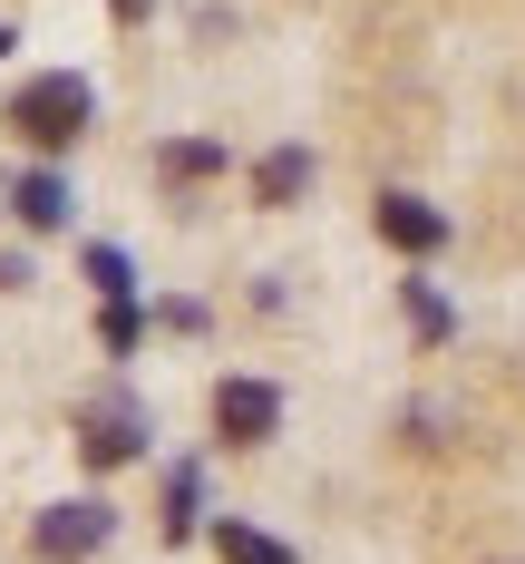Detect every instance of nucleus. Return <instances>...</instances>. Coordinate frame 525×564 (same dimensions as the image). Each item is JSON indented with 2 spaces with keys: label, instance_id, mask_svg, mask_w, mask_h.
<instances>
[{
  "label": "nucleus",
  "instance_id": "8",
  "mask_svg": "<svg viewBox=\"0 0 525 564\" xmlns=\"http://www.w3.org/2000/svg\"><path fill=\"white\" fill-rule=\"evenodd\" d=\"M215 545H225V564H292V545H273V535H263V525H243V516L215 525Z\"/></svg>",
  "mask_w": 525,
  "mask_h": 564
},
{
  "label": "nucleus",
  "instance_id": "3",
  "mask_svg": "<svg viewBox=\"0 0 525 564\" xmlns=\"http://www.w3.org/2000/svg\"><path fill=\"white\" fill-rule=\"evenodd\" d=\"M273 429H283V390L273 380H225L215 390V438L225 448H263Z\"/></svg>",
  "mask_w": 525,
  "mask_h": 564
},
{
  "label": "nucleus",
  "instance_id": "10",
  "mask_svg": "<svg viewBox=\"0 0 525 564\" xmlns=\"http://www.w3.org/2000/svg\"><path fill=\"white\" fill-rule=\"evenodd\" d=\"M156 166H166L175 185H195V175H215V166H225V147H205V137H185V147H166Z\"/></svg>",
  "mask_w": 525,
  "mask_h": 564
},
{
  "label": "nucleus",
  "instance_id": "1",
  "mask_svg": "<svg viewBox=\"0 0 525 564\" xmlns=\"http://www.w3.org/2000/svg\"><path fill=\"white\" fill-rule=\"evenodd\" d=\"M10 127H20L30 147H68V137L88 127V78H68V68H58V78H30V88L10 98Z\"/></svg>",
  "mask_w": 525,
  "mask_h": 564
},
{
  "label": "nucleus",
  "instance_id": "2",
  "mask_svg": "<svg viewBox=\"0 0 525 564\" xmlns=\"http://www.w3.org/2000/svg\"><path fill=\"white\" fill-rule=\"evenodd\" d=\"M78 448H88V467H127V457L146 448V409H136L127 390L88 399V409H78Z\"/></svg>",
  "mask_w": 525,
  "mask_h": 564
},
{
  "label": "nucleus",
  "instance_id": "15",
  "mask_svg": "<svg viewBox=\"0 0 525 564\" xmlns=\"http://www.w3.org/2000/svg\"><path fill=\"white\" fill-rule=\"evenodd\" d=\"M0 50H10V30H0Z\"/></svg>",
  "mask_w": 525,
  "mask_h": 564
},
{
  "label": "nucleus",
  "instance_id": "4",
  "mask_svg": "<svg viewBox=\"0 0 525 564\" xmlns=\"http://www.w3.org/2000/svg\"><path fill=\"white\" fill-rule=\"evenodd\" d=\"M30 545H40L50 564H78V555H98V545H108V507H98V497H78V507H50L40 525H30Z\"/></svg>",
  "mask_w": 525,
  "mask_h": 564
},
{
  "label": "nucleus",
  "instance_id": "13",
  "mask_svg": "<svg viewBox=\"0 0 525 564\" xmlns=\"http://www.w3.org/2000/svg\"><path fill=\"white\" fill-rule=\"evenodd\" d=\"M88 282H98V292H136V273H127V253H117V243L88 253Z\"/></svg>",
  "mask_w": 525,
  "mask_h": 564
},
{
  "label": "nucleus",
  "instance_id": "5",
  "mask_svg": "<svg viewBox=\"0 0 525 564\" xmlns=\"http://www.w3.org/2000/svg\"><path fill=\"white\" fill-rule=\"evenodd\" d=\"M380 234H390L400 253H438V243H448V215H438L428 195H380Z\"/></svg>",
  "mask_w": 525,
  "mask_h": 564
},
{
  "label": "nucleus",
  "instance_id": "6",
  "mask_svg": "<svg viewBox=\"0 0 525 564\" xmlns=\"http://www.w3.org/2000/svg\"><path fill=\"white\" fill-rule=\"evenodd\" d=\"M10 215H20V225H40V234L68 225V185H58L50 166H40V175H20V185H10Z\"/></svg>",
  "mask_w": 525,
  "mask_h": 564
},
{
  "label": "nucleus",
  "instance_id": "7",
  "mask_svg": "<svg viewBox=\"0 0 525 564\" xmlns=\"http://www.w3.org/2000/svg\"><path fill=\"white\" fill-rule=\"evenodd\" d=\"M302 185H311V156H302V147H273V156L253 166V205H292Z\"/></svg>",
  "mask_w": 525,
  "mask_h": 564
},
{
  "label": "nucleus",
  "instance_id": "12",
  "mask_svg": "<svg viewBox=\"0 0 525 564\" xmlns=\"http://www.w3.org/2000/svg\"><path fill=\"white\" fill-rule=\"evenodd\" d=\"M408 322H418V340H448V302L428 282H408Z\"/></svg>",
  "mask_w": 525,
  "mask_h": 564
},
{
  "label": "nucleus",
  "instance_id": "11",
  "mask_svg": "<svg viewBox=\"0 0 525 564\" xmlns=\"http://www.w3.org/2000/svg\"><path fill=\"white\" fill-rule=\"evenodd\" d=\"M166 535H195V467L166 477Z\"/></svg>",
  "mask_w": 525,
  "mask_h": 564
},
{
  "label": "nucleus",
  "instance_id": "9",
  "mask_svg": "<svg viewBox=\"0 0 525 564\" xmlns=\"http://www.w3.org/2000/svg\"><path fill=\"white\" fill-rule=\"evenodd\" d=\"M136 332H146V322H136V292H108V312H98V340L127 360V350H136Z\"/></svg>",
  "mask_w": 525,
  "mask_h": 564
},
{
  "label": "nucleus",
  "instance_id": "14",
  "mask_svg": "<svg viewBox=\"0 0 525 564\" xmlns=\"http://www.w3.org/2000/svg\"><path fill=\"white\" fill-rule=\"evenodd\" d=\"M108 10H117V20H136V10H156V0H108Z\"/></svg>",
  "mask_w": 525,
  "mask_h": 564
}]
</instances>
